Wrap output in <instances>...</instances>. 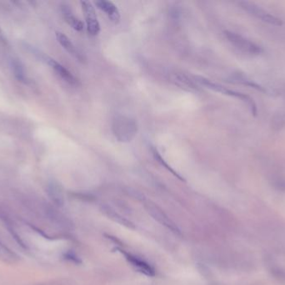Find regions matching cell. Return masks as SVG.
<instances>
[{
    "label": "cell",
    "mask_w": 285,
    "mask_h": 285,
    "mask_svg": "<svg viewBox=\"0 0 285 285\" xmlns=\"http://www.w3.org/2000/svg\"><path fill=\"white\" fill-rule=\"evenodd\" d=\"M112 131L120 142H130L138 132V124L132 117L117 115L112 122Z\"/></svg>",
    "instance_id": "1"
},
{
    "label": "cell",
    "mask_w": 285,
    "mask_h": 285,
    "mask_svg": "<svg viewBox=\"0 0 285 285\" xmlns=\"http://www.w3.org/2000/svg\"><path fill=\"white\" fill-rule=\"evenodd\" d=\"M47 193L50 199L59 207H62L64 203V193L61 187L56 182H50L47 186Z\"/></svg>",
    "instance_id": "11"
},
{
    "label": "cell",
    "mask_w": 285,
    "mask_h": 285,
    "mask_svg": "<svg viewBox=\"0 0 285 285\" xmlns=\"http://www.w3.org/2000/svg\"><path fill=\"white\" fill-rule=\"evenodd\" d=\"M120 252L125 255V259H127V261L131 264L133 267H135V269L139 272L144 273L145 275L151 276V277L155 275V271L153 269V267L151 266L150 264H148L146 261L139 259V257L131 255L130 253L125 252L123 250H120Z\"/></svg>",
    "instance_id": "8"
},
{
    "label": "cell",
    "mask_w": 285,
    "mask_h": 285,
    "mask_svg": "<svg viewBox=\"0 0 285 285\" xmlns=\"http://www.w3.org/2000/svg\"><path fill=\"white\" fill-rule=\"evenodd\" d=\"M145 207H146L145 208L149 215L153 217V219H155L156 221L169 228L174 233L180 234V230L178 228V226L176 225L175 222L173 221L172 219H170V217L168 216L160 207L151 202L147 203Z\"/></svg>",
    "instance_id": "6"
},
{
    "label": "cell",
    "mask_w": 285,
    "mask_h": 285,
    "mask_svg": "<svg viewBox=\"0 0 285 285\" xmlns=\"http://www.w3.org/2000/svg\"><path fill=\"white\" fill-rule=\"evenodd\" d=\"M40 58L42 60H45L56 72L58 76H60L64 81H66L67 83L72 85V86H75V85L78 84V81L74 77V76L68 69H67L65 67L63 66L61 64H59V62H57L56 60H54L52 58L46 56V55H41Z\"/></svg>",
    "instance_id": "7"
},
{
    "label": "cell",
    "mask_w": 285,
    "mask_h": 285,
    "mask_svg": "<svg viewBox=\"0 0 285 285\" xmlns=\"http://www.w3.org/2000/svg\"><path fill=\"white\" fill-rule=\"evenodd\" d=\"M56 39L62 47L66 50L69 55L75 58L78 61H85L84 55L79 52V50L75 47V45L72 43V41L61 32H56Z\"/></svg>",
    "instance_id": "9"
},
{
    "label": "cell",
    "mask_w": 285,
    "mask_h": 285,
    "mask_svg": "<svg viewBox=\"0 0 285 285\" xmlns=\"http://www.w3.org/2000/svg\"><path fill=\"white\" fill-rule=\"evenodd\" d=\"M11 67H12L14 76L18 81H20L22 83L28 82V77H27L26 73H25V69H24V65L20 60H17V59L11 60Z\"/></svg>",
    "instance_id": "14"
},
{
    "label": "cell",
    "mask_w": 285,
    "mask_h": 285,
    "mask_svg": "<svg viewBox=\"0 0 285 285\" xmlns=\"http://www.w3.org/2000/svg\"><path fill=\"white\" fill-rule=\"evenodd\" d=\"M224 34H225L227 40L234 47L240 50L241 52L248 54V55H258L261 54L263 51L262 48L259 45L250 41L249 39L245 38L241 34L228 30L224 31Z\"/></svg>",
    "instance_id": "3"
},
{
    "label": "cell",
    "mask_w": 285,
    "mask_h": 285,
    "mask_svg": "<svg viewBox=\"0 0 285 285\" xmlns=\"http://www.w3.org/2000/svg\"><path fill=\"white\" fill-rule=\"evenodd\" d=\"M103 212L107 217H109V219H112L113 221L116 222V223H118V224H121V225L125 226V227H128V228H134V226L130 221H128L127 219H125L124 217L121 216L120 214L116 212L111 207L104 206V207H103Z\"/></svg>",
    "instance_id": "15"
},
{
    "label": "cell",
    "mask_w": 285,
    "mask_h": 285,
    "mask_svg": "<svg viewBox=\"0 0 285 285\" xmlns=\"http://www.w3.org/2000/svg\"><path fill=\"white\" fill-rule=\"evenodd\" d=\"M64 257H65V259H68V260L76 262V263L78 262V258H77L75 255H73V254H72V253H67V254H65V255H64Z\"/></svg>",
    "instance_id": "18"
},
{
    "label": "cell",
    "mask_w": 285,
    "mask_h": 285,
    "mask_svg": "<svg viewBox=\"0 0 285 285\" xmlns=\"http://www.w3.org/2000/svg\"><path fill=\"white\" fill-rule=\"evenodd\" d=\"M151 151H152V154H153L154 159H155L156 161H157V162L161 165V166H163L164 167L167 169L168 171H170L171 173L174 174V175L176 176L178 179H180V180H184V179H183L179 174L177 173L176 171H175V170H174V169L170 166V165L168 164L167 162H165V160L164 159L162 156H161L160 153H159L158 151L156 149V148L152 147Z\"/></svg>",
    "instance_id": "16"
},
{
    "label": "cell",
    "mask_w": 285,
    "mask_h": 285,
    "mask_svg": "<svg viewBox=\"0 0 285 285\" xmlns=\"http://www.w3.org/2000/svg\"><path fill=\"white\" fill-rule=\"evenodd\" d=\"M4 221H5V226H6V228H8V230H9V232H10L13 238H14V240L16 241V242L19 243V245H20L23 248L27 250L28 246H27L26 243L22 239L21 237L17 233L16 231L14 230V227L10 224V222L6 220V219H4Z\"/></svg>",
    "instance_id": "17"
},
{
    "label": "cell",
    "mask_w": 285,
    "mask_h": 285,
    "mask_svg": "<svg viewBox=\"0 0 285 285\" xmlns=\"http://www.w3.org/2000/svg\"><path fill=\"white\" fill-rule=\"evenodd\" d=\"M239 5L245 11L249 13L250 15L260 19L262 21L272 24V25H275V26H281L283 24V21L280 19L271 15L270 13L259 7L254 3L243 1V2H239Z\"/></svg>",
    "instance_id": "4"
},
{
    "label": "cell",
    "mask_w": 285,
    "mask_h": 285,
    "mask_svg": "<svg viewBox=\"0 0 285 285\" xmlns=\"http://www.w3.org/2000/svg\"><path fill=\"white\" fill-rule=\"evenodd\" d=\"M80 4L85 15V22L87 24L88 32L91 35H97L100 31V25L94 5L90 1H81Z\"/></svg>",
    "instance_id": "5"
},
{
    "label": "cell",
    "mask_w": 285,
    "mask_h": 285,
    "mask_svg": "<svg viewBox=\"0 0 285 285\" xmlns=\"http://www.w3.org/2000/svg\"><path fill=\"white\" fill-rule=\"evenodd\" d=\"M61 11L65 21L68 23V25H70L71 28H73L76 31H82L85 28L84 23L73 15L72 10L68 5H62Z\"/></svg>",
    "instance_id": "12"
},
{
    "label": "cell",
    "mask_w": 285,
    "mask_h": 285,
    "mask_svg": "<svg viewBox=\"0 0 285 285\" xmlns=\"http://www.w3.org/2000/svg\"><path fill=\"white\" fill-rule=\"evenodd\" d=\"M195 79L198 83L201 84L202 86H205V87H207V88L210 89V90L216 91V92L221 93V94H224V95H229V96H232V97L240 99L241 100L245 101L250 107L253 114L256 115V113H257L255 101L249 95H245L243 93L238 92V91L229 90V89L224 87L222 85L213 82L212 81H210L209 79L205 78V77H202V76H196Z\"/></svg>",
    "instance_id": "2"
},
{
    "label": "cell",
    "mask_w": 285,
    "mask_h": 285,
    "mask_svg": "<svg viewBox=\"0 0 285 285\" xmlns=\"http://www.w3.org/2000/svg\"><path fill=\"white\" fill-rule=\"evenodd\" d=\"M0 260L6 264H14L19 262V255L0 242Z\"/></svg>",
    "instance_id": "13"
},
{
    "label": "cell",
    "mask_w": 285,
    "mask_h": 285,
    "mask_svg": "<svg viewBox=\"0 0 285 285\" xmlns=\"http://www.w3.org/2000/svg\"><path fill=\"white\" fill-rule=\"evenodd\" d=\"M95 4L99 10L104 11L106 14L111 21L113 22L114 24H118L120 20V14H119L118 8L116 7V5L113 3L107 1V0H99V1H96Z\"/></svg>",
    "instance_id": "10"
}]
</instances>
